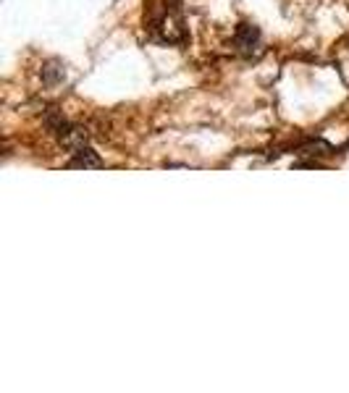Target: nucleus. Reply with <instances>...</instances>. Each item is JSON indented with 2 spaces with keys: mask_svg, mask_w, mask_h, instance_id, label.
<instances>
[{
  "mask_svg": "<svg viewBox=\"0 0 349 393\" xmlns=\"http://www.w3.org/2000/svg\"><path fill=\"white\" fill-rule=\"evenodd\" d=\"M147 26L166 42H176L184 37V19H181L179 0H147Z\"/></svg>",
  "mask_w": 349,
  "mask_h": 393,
  "instance_id": "f257e3e1",
  "label": "nucleus"
},
{
  "mask_svg": "<svg viewBox=\"0 0 349 393\" xmlns=\"http://www.w3.org/2000/svg\"><path fill=\"white\" fill-rule=\"evenodd\" d=\"M234 42H236V48H239V53L252 56L260 45V29L252 24H239L234 32Z\"/></svg>",
  "mask_w": 349,
  "mask_h": 393,
  "instance_id": "f03ea898",
  "label": "nucleus"
},
{
  "mask_svg": "<svg viewBox=\"0 0 349 393\" xmlns=\"http://www.w3.org/2000/svg\"><path fill=\"white\" fill-rule=\"evenodd\" d=\"M84 142H87V134L81 128H66L64 134H61V145L66 150H71V153H79L81 147H84Z\"/></svg>",
  "mask_w": 349,
  "mask_h": 393,
  "instance_id": "7ed1b4c3",
  "label": "nucleus"
},
{
  "mask_svg": "<svg viewBox=\"0 0 349 393\" xmlns=\"http://www.w3.org/2000/svg\"><path fill=\"white\" fill-rule=\"evenodd\" d=\"M76 158L71 160V168H100V158L92 153L90 147H81L79 153H74Z\"/></svg>",
  "mask_w": 349,
  "mask_h": 393,
  "instance_id": "20e7f679",
  "label": "nucleus"
},
{
  "mask_svg": "<svg viewBox=\"0 0 349 393\" xmlns=\"http://www.w3.org/2000/svg\"><path fill=\"white\" fill-rule=\"evenodd\" d=\"M45 123H48V128H53L56 134H64L66 128H69V123H66V118H64V116H61V113L56 111V108H53V111H50L48 116H45Z\"/></svg>",
  "mask_w": 349,
  "mask_h": 393,
  "instance_id": "39448f33",
  "label": "nucleus"
},
{
  "mask_svg": "<svg viewBox=\"0 0 349 393\" xmlns=\"http://www.w3.org/2000/svg\"><path fill=\"white\" fill-rule=\"evenodd\" d=\"M64 79V68L58 63H48L42 68V81H48V84H56V81Z\"/></svg>",
  "mask_w": 349,
  "mask_h": 393,
  "instance_id": "423d86ee",
  "label": "nucleus"
}]
</instances>
